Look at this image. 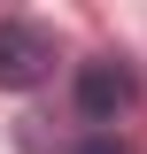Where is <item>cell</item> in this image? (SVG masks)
I'll list each match as a JSON object with an SVG mask.
<instances>
[{"instance_id": "3", "label": "cell", "mask_w": 147, "mask_h": 154, "mask_svg": "<svg viewBox=\"0 0 147 154\" xmlns=\"http://www.w3.org/2000/svg\"><path fill=\"white\" fill-rule=\"evenodd\" d=\"M70 154H132V146H124V139H116V131H93V139H77Z\"/></svg>"}, {"instance_id": "1", "label": "cell", "mask_w": 147, "mask_h": 154, "mask_svg": "<svg viewBox=\"0 0 147 154\" xmlns=\"http://www.w3.org/2000/svg\"><path fill=\"white\" fill-rule=\"evenodd\" d=\"M54 77V31L31 16H8L0 23V93H31Z\"/></svg>"}, {"instance_id": "2", "label": "cell", "mask_w": 147, "mask_h": 154, "mask_svg": "<svg viewBox=\"0 0 147 154\" xmlns=\"http://www.w3.org/2000/svg\"><path fill=\"white\" fill-rule=\"evenodd\" d=\"M132 108H139V77H132L116 54L77 62V116H85V123H124Z\"/></svg>"}]
</instances>
